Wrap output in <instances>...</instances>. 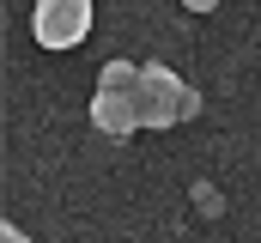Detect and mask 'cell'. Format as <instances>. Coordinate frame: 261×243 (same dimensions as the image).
Returning <instances> with one entry per match:
<instances>
[{
  "instance_id": "cell-1",
  "label": "cell",
  "mask_w": 261,
  "mask_h": 243,
  "mask_svg": "<svg viewBox=\"0 0 261 243\" xmlns=\"http://www.w3.org/2000/svg\"><path fill=\"white\" fill-rule=\"evenodd\" d=\"M134 104H140V128H176V121H189L200 110V98L170 73V67H140Z\"/></svg>"
},
{
  "instance_id": "cell-2",
  "label": "cell",
  "mask_w": 261,
  "mask_h": 243,
  "mask_svg": "<svg viewBox=\"0 0 261 243\" xmlns=\"http://www.w3.org/2000/svg\"><path fill=\"white\" fill-rule=\"evenodd\" d=\"M31 31L43 49H73L91 37V0H37L31 12Z\"/></svg>"
},
{
  "instance_id": "cell-3",
  "label": "cell",
  "mask_w": 261,
  "mask_h": 243,
  "mask_svg": "<svg viewBox=\"0 0 261 243\" xmlns=\"http://www.w3.org/2000/svg\"><path fill=\"white\" fill-rule=\"evenodd\" d=\"M91 121H97L103 134H134V128H140L134 91H97V98H91Z\"/></svg>"
},
{
  "instance_id": "cell-4",
  "label": "cell",
  "mask_w": 261,
  "mask_h": 243,
  "mask_svg": "<svg viewBox=\"0 0 261 243\" xmlns=\"http://www.w3.org/2000/svg\"><path fill=\"white\" fill-rule=\"evenodd\" d=\"M134 85H140V67H128V61H110L97 91H134Z\"/></svg>"
},
{
  "instance_id": "cell-5",
  "label": "cell",
  "mask_w": 261,
  "mask_h": 243,
  "mask_svg": "<svg viewBox=\"0 0 261 243\" xmlns=\"http://www.w3.org/2000/svg\"><path fill=\"white\" fill-rule=\"evenodd\" d=\"M182 6H189V12H213L219 0H182Z\"/></svg>"
}]
</instances>
